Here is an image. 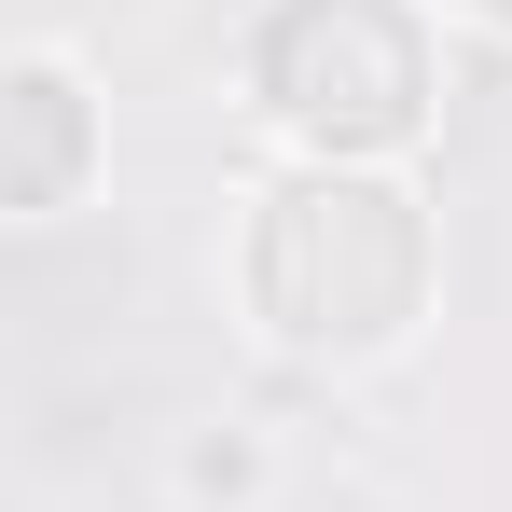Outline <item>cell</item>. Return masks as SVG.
Segmentation results:
<instances>
[{
	"mask_svg": "<svg viewBox=\"0 0 512 512\" xmlns=\"http://www.w3.org/2000/svg\"><path fill=\"white\" fill-rule=\"evenodd\" d=\"M97 167V97L70 56H14L0 70V208L14 222H56Z\"/></svg>",
	"mask_w": 512,
	"mask_h": 512,
	"instance_id": "cell-3",
	"label": "cell"
},
{
	"mask_svg": "<svg viewBox=\"0 0 512 512\" xmlns=\"http://www.w3.org/2000/svg\"><path fill=\"white\" fill-rule=\"evenodd\" d=\"M457 14H485V28H499V42H512V0H457Z\"/></svg>",
	"mask_w": 512,
	"mask_h": 512,
	"instance_id": "cell-4",
	"label": "cell"
},
{
	"mask_svg": "<svg viewBox=\"0 0 512 512\" xmlns=\"http://www.w3.org/2000/svg\"><path fill=\"white\" fill-rule=\"evenodd\" d=\"M250 97L305 167H388L429 139L416 0H277L250 28Z\"/></svg>",
	"mask_w": 512,
	"mask_h": 512,
	"instance_id": "cell-2",
	"label": "cell"
},
{
	"mask_svg": "<svg viewBox=\"0 0 512 512\" xmlns=\"http://www.w3.org/2000/svg\"><path fill=\"white\" fill-rule=\"evenodd\" d=\"M236 291L291 360H388L429 319V208L388 167H291L250 194Z\"/></svg>",
	"mask_w": 512,
	"mask_h": 512,
	"instance_id": "cell-1",
	"label": "cell"
}]
</instances>
